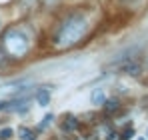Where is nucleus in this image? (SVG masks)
Returning <instances> with one entry per match:
<instances>
[{"label":"nucleus","mask_w":148,"mask_h":140,"mask_svg":"<svg viewBox=\"0 0 148 140\" xmlns=\"http://www.w3.org/2000/svg\"><path fill=\"white\" fill-rule=\"evenodd\" d=\"M120 136H122V140H130L132 136H134V130H132V128H126V130H124Z\"/></svg>","instance_id":"nucleus-9"},{"label":"nucleus","mask_w":148,"mask_h":140,"mask_svg":"<svg viewBox=\"0 0 148 140\" xmlns=\"http://www.w3.org/2000/svg\"><path fill=\"white\" fill-rule=\"evenodd\" d=\"M106 140H122V136L118 132H108V138Z\"/></svg>","instance_id":"nucleus-12"},{"label":"nucleus","mask_w":148,"mask_h":140,"mask_svg":"<svg viewBox=\"0 0 148 140\" xmlns=\"http://www.w3.org/2000/svg\"><path fill=\"white\" fill-rule=\"evenodd\" d=\"M34 96H36V100H38L40 106H48V104H50V92H48V90L40 88V90H36Z\"/></svg>","instance_id":"nucleus-6"},{"label":"nucleus","mask_w":148,"mask_h":140,"mask_svg":"<svg viewBox=\"0 0 148 140\" xmlns=\"http://www.w3.org/2000/svg\"><path fill=\"white\" fill-rule=\"evenodd\" d=\"M2 44H4V50L10 56H18L20 58L22 54H26V50H28V38H26L24 32H20V30H8L4 34Z\"/></svg>","instance_id":"nucleus-2"},{"label":"nucleus","mask_w":148,"mask_h":140,"mask_svg":"<svg viewBox=\"0 0 148 140\" xmlns=\"http://www.w3.org/2000/svg\"><path fill=\"white\" fill-rule=\"evenodd\" d=\"M6 104H8L6 100H0V110H6Z\"/></svg>","instance_id":"nucleus-13"},{"label":"nucleus","mask_w":148,"mask_h":140,"mask_svg":"<svg viewBox=\"0 0 148 140\" xmlns=\"http://www.w3.org/2000/svg\"><path fill=\"white\" fill-rule=\"evenodd\" d=\"M116 66H118V70H120V72L128 74V76H138V74L142 72V66H140V62H136V60H132V58L118 62Z\"/></svg>","instance_id":"nucleus-3"},{"label":"nucleus","mask_w":148,"mask_h":140,"mask_svg":"<svg viewBox=\"0 0 148 140\" xmlns=\"http://www.w3.org/2000/svg\"><path fill=\"white\" fill-rule=\"evenodd\" d=\"M0 64H2V48H0Z\"/></svg>","instance_id":"nucleus-14"},{"label":"nucleus","mask_w":148,"mask_h":140,"mask_svg":"<svg viewBox=\"0 0 148 140\" xmlns=\"http://www.w3.org/2000/svg\"><path fill=\"white\" fill-rule=\"evenodd\" d=\"M146 134H148V132H146Z\"/></svg>","instance_id":"nucleus-15"},{"label":"nucleus","mask_w":148,"mask_h":140,"mask_svg":"<svg viewBox=\"0 0 148 140\" xmlns=\"http://www.w3.org/2000/svg\"><path fill=\"white\" fill-rule=\"evenodd\" d=\"M10 136H12V128H2V130H0V138H10Z\"/></svg>","instance_id":"nucleus-10"},{"label":"nucleus","mask_w":148,"mask_h":140,"mask_svg":"<svg viewBox=\"0 0 148 140\" xmlns=\"http://www.w3.org/2000/svg\"><path fill=\"white\" fill-rule=\"evenodd\" d=\"M52 120H54V116H52V114H46L44 120H42V124H40V128H46L48 124H52Z\"/></svg>","instance_id":"nucleus-11"},{"label":"nucleus","mask_w":148,"mask_h":140,"mask_svg":"<svg viewBox=\"0 0 148 140\" xmlns=\"http://www.w3.org/2000/svg\"><path fill=\"white\" fill-rule=\"evenodd\" d=\"M84 30H86V20L76 14V16H70L66 22L60 26V30L54 36V40H56L58 46H68V44H74L84 34Z\"/></svg>","instance_id":"nucleus-1"},{"label":"nucleus","mask_w":148,"mask_h":140,"mask_svg":"<svg viewBox=\"0 0 148 140\" xmlns=\"http://www.w3.org/2000/svg\"><path fill=\"white\" fill-rule=\"evenodd\" d=\"M104 110H106V114H114L118 108H120V102H118V98H106L104 100Z\"/></svg>","instance_id":"nucleus-5"},{"label":"nucleus","mask_w":148,"mask_h":140,"mask_svg":"<svg viewBox=\"0 0 148 140\" xmlns=\"http://www.w3.org/2000/svg\"><path fill=\"white\" fill-rule=\"evenodd\" d=\"M76 128H78V120H76L72 114L64 116V122H62V130H64V132H74Z\"/></svg>","instance_id":"nucleus-4"},{"label":"nucleus","mask_w":148,"mask_h":140,"mask_svg":"<svg viewBox=\"0 0 148 140\" xmlns=\"http://www.w3.org/2000/svg\"><path fill=\"white\" fill-rule=\"evenodd\" d=\"M104 100H106V94H104V90L102 88H94V92L90 94V102L92 104H104Z\"/></svg>","instance_id":"nucleus-7"},{"label":"nucleus","mask_w":148,"mask_h":140,"mask_svg":"<svg viewBox=\"0 0 148 140\" xmlns=\"http://www.w3.org/2000/svg\"><path fill=\"white\" fill-rule=\"evenodd\" d=\"M18 134H20V140H36L34 134H32V130L26 128V126H20V128H18Z\"/></svg>","instance_id":"nucleus-8"}]
</instances>
